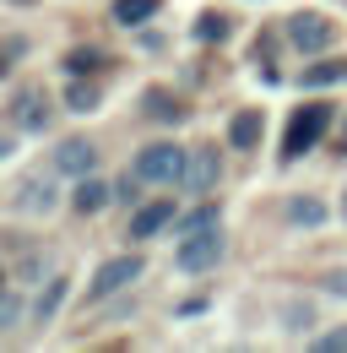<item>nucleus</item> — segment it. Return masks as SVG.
Returning a JSON list of instances; mask_svg holds the SVG:
<instances>
[{"mask_svg":"<svg viewBox=\"0 0 347 353\" xmlns=\"http://www.w3.org/2000/svg\"><path fill=\"white\" fill-rule=\"evenodd\" d=\"M141 277V256H114V261L98 266V277H92V299H103V294H114V288H125Z\"/></svg>","mask_w":347,"mask_h":353,"instance_id":"nucleus-5","label":"nucleus"},{"mask_svg":"<svg viewBox=\"0 0 347 353\" xmlns=\"http://www.w3.org/2000/svg\"><path fill=\"white\" fill-rule=\"evenodd\" d=\"M222 256H228L222 228H212V234H190V239L179 245V266H185V272H207V266H217Z\"/></svg>","mask_w":347,"mask_h":353,"instance_id":"nucleus-3","label":"nucleus"},{"mask_svg":"<svg viewBox=\"0 0 347 353\" xmlns=\"http://www.w3.org/2000/svg\"><path fill=\"white\" fill-rule=\"evenodd\" d=\"M136 179H147V185H174V179H185V147H174V141L141 147V152H136Z\"/></svg>","mask_w":347,"mask_h":353,"instance_id":"nucleus-1","label":"nucleus"},{"mask_svg":"<svg viewBox=\"0 0 347 353\" xmlns=\"http://www.w3.org/2000/svg\"><path fill=\"white\" fill-rule=\"evenodd\" d=\"M141 109H147L152 120H163V125H179V120H185V103H179L174 92H163V88L147 92V98H141Z\"/></svg>","mask_w":347,"mask_h":353,"instance_id":"nucleus-12","label":"nucleus"},{"mask_svg":"<svg viewBox=\"0 0 347 353\" xmlns=\"http://www.w3.org/2000/svg\"><path fill=\"white\" fill-rule=\"evenodd\" d=\"M326 288H331V294H347V266H342V272H331V277H326Z\"/></svg>","mask_w":347,"mask_h":353,"instance_id":"nucleus-25","label":"nucleus"},{"mask_svg":"<svg viewBox=\"0 0 347 353\" xmlns=\"http://www.w3.org/2000/svg\"><path fill=\"white\" fill-rule=\"evenodd\" d=\"M17 321H22V299H17V294H6V288H0V332H11V326H17Z\"/></svg>","mask_w":347,"mask_h":353,"instance_id":"nucleus-21","label":"nucleus"},{"mask_svg":"<svg viewBox=\"0 0 347 353\" xmlns=\"http://www.w3.org/2000/svg\"><path fill=\"white\" fill-rule=\"evenodd\" d=\"M60 294H65V277H54V283H49V294L39 299V321H49V315H54V305H60Z\"/></svg>","mask_w":347,"mask_h":353,"instance_id":"nucleus-22","label":"nucleus"},{"mask_svg":"<svg viewBox=\"0 0 347 353\" xmlns=\"http://www.w3.org/2000/svg\"><path fill=\"white\" fill-rule=\"evenodd\" d=\"M54 169H60V174H71V179L92 174V169H98V147L82 141V136H76V141H60V147H54Z\"/></svg>","mask_w":347,"mask_h":353,"instance_id":"nucleus-6","label":"nucleus"},{"mask_svg":"<svg viewBox=\"0 0 347 353\" xmlns=\"http://www.w3.org/2000/svg\"><path fill=\"white\" fill-rule=\"evenodd\" d=\"M217 223H222V218H217V207H201V212H190V218L179 223V239H190V234H212Z\"/></svg>","mask_w":347,"mask_h":353,"instance_id":"nucleus-17","label":"nucleus"},{"mask_svg":"<svg viewBox=\"0 0 347 353\" xmlns=\"http://www.w3.org/2000/svg\"><path fill=\"white\" fill-rule=\"evenodd\" d=\"M11 120H17L22 131H43V125H49V98H43V88L17 92V98H11Z\"/></svg>","mask_w":347,"mask_h":353,"instance_id":"nucleus-7","label":"nucleus"},{"mask_svg":"<svg viewBox=\"0 0 347 353\" xmlns=\"http://www.w3.org/2000/svg\"><path fill=\"white\" fill-rule=\"evenodd\" d=\"M0 288H6V272H0Z\"/></svg>","mask_w":347,"mask_h":353,"instance_id":"nucleus-28","label":"nucleus"},{"mask_svg":"<svg viewBox=\"0 0 347 353\" xmlns=\"http://www.w3.org/2000/svg\"><path fill=\"white\" fill-rule=\"evenodd\" d=\"M331 33H337V28H331L326 17H315V11H299V17L288 22V39H293V44H299L304 54H315V49H326V44H331Z\"/></svg>","mask_w":347,"mask_h":353,"instance_id":"nucleus-4","label":"nucleus"},{"mask_svg":"<svg viewBox=\"0 0 347 353\" xmlns=\"http://www.w3.org/2000/svg\"><path fill=\"white\" fill-rule=\"evenodd\" d=\"M17 207H28V212H54V179L49 174H28L22 179V190H17Z\"/></svg>","mask_w":347,"mask_h":353,"instance_id":"nucleus-9","label":"nucleus"},{"mask_svg":"<svg viewBox=\"0 0 347 353\" xmlns=\"http://www.w3.org/2000/svg\"><path fill=\"white\" fill-rule=\"evenodd\" d=\"M342 158H347V131H342Z\"/></svg>","mask_w":347,"mask_h":353,"instance_id":"nucleus-27","label":"nucleus"},{"mask_svg":"<svg viewBox=\"0 0 347 353\" xmlns=\"http://www.w3.org/2000/svg\"><path fill=\"white\" fill-rule=\"evenodd\" d=\"M169 218H174L169 201H152V207H141V212L130 218V239H152L158 228H169Z\"/></svg>","mask_w":347,"mask_h":353,"instance_id":"nucleus-11","label":"nucleus"},{"mask_svg":"<svg viewBox=\"0 0 347 353\" xmlns=\"http://www.w3.org/2000/svg\"><path fill=\"white\" fill-rule=\"evenodd\" d=\"M315 353H347V332H320V337H315Z\"/></svg>","mask_w":347,"mask_h":353,"instance_id":"nucleus-24","label":"nucleus"},{"mask_svg":"<svg viewBox=\"0 0 347 353\" xmlns=\"http://www.w3.org/2000/svg\"><path fill=\"white\" fill-rule=\"evenodd\" d=\"M152 11H158V0H114V22H120V28L152 22Z\"/></svg>","mask_w":347,"mask_h":353,"instance_id":"nucleus-14","label":"nucleus"},{"mask_svg":"<svg viewBox=\"0 0 347 353\" xmlns=\"http://www.w3.org/2000/svg\"><path fill=\"white\" fill-rule=\"evenodd\" d=\"M196 39H207V44H217V39H228V22H222L217 11H207V17L196 22Z\"/></svg>","mask_w":347,"mask_h":353,"instance_id":"nucleus-20","label":"nucleus"},{"mask_svg":"<svg viewBox=\"0 0 347 353\" xmlns=\"http://www.w3.org/2000/svg\"><path fill=\"white\" fill-rule=\"evenodd\" d=\"M260 131H266V120H260V109H239L233 120H228V141L239 147V152H250L260 141Z\"/></svg>","mask_w":347,"mask_h":353,"instance_id":"nucleus-10","label":"nucleus"},{"mask_svg":"<svg viewBox=\"0 0 347 353\" xmlns=\"http://www.w3.org/2000/svg\"><path fill=\"white\" fill-rule=\"evenodd\" d=\"M326 125H331V109L326 103H304L299 114H293V125H288V136H282V158H304L326 136Z\"/></svg>","mask_w":347,"mask_h":353,"instance_id":"nucleus-2","label":"nucleus"},{"mask_svg":"<svg viewBox=\"0 0 347 353\" xmlns=\"http://www.w3.org/2000/svg\"><path fill=\"white\" fill-rule=\"evenodd\" d=\"M65 109H71V114H92V109H98V82H76V88H65Z\"/></svg>","mask_w":347,"mask_h":353,"instance_id":"nucleus-16","label":"nucleus"},{"mask_svg":"<svg viewBox=\"0 0 347 353\" xmlns=\"http://www.w3.org/2000/svg\"><path fill=\"white\" fill-rule=\"evenodd\" d=\"M22 54H28V39H17V33L0 39V77H11V71L22 65Z\"/></svg>","mask_w":347,"mask_h":353,"instance_id":"nucleus-19","label":"nucleus"},{"mask_svg":"<svg viewBox=\"0 0 347 353\" xmlns=\"http://www.w3.org/2000/svg\"><path fill=\"white\" fill-rule=\"evenodd\" d=\"M288 223H299V228L326 223V201H320V196H293V201H288Z\"/></svg>","mask_w":347,"mask_h":353,"instance_id":"nucleus-13","label":"nucleus"},{"mask_svg":"<svg viewBox=\"0 0 347 353\" xmlns=\"http://www.w3.org/2000/svg\"><path fill=\"white\" fill-rule=\"evenodd\" d=\"M109 201H114V196H109V185L82 174V185H76V212H98V207H109Z\"/></svg>","mask_w":347,"mask_h":353,"instance_id":"nucleus-15","label":"nucleus"},{"mask_svg":"<svg viewBox=\"0 0 347 353\" xmlns=\"http://www.w3.org/2000/svg\"><path fill=\"white\" fill-rule=\"evenodd\" d=\"M98 65H103L98 49H71V54H65V71H71V77H92Z\"/></svg>","mask_w":347,"mask_h":353,"instance_id":"nucleus-18","label":"nucleus"},{"mask_svg":"<svg viewBox=\"0 0 347 353\" xmlns=\"http://www.w3.org/2000/svg\"><path fill=\"white\" fill-rule=\"evenodd\" d=\"M337 77H342V65H331V60H326V65H315V71H309L304 82H309V88H331Z\"/></svg>","mask_w":347,"mask_h":353,"instance_id":"nucleus-23","label":"nucleus"},{"mask_svg":"<svg viewBox=\"0 0 347 353\" xmlns=\"http://www.w3.org/2000/svg\"><path fill=\"white\" fill-rule=\"evenodd\" d=\"M222 174V158H217L212 147H196V158H185V185L196 190V196H207Z\"/></svg>","mask_w":347,"mask_h":353,"instance_id":"nucleus-8","label":"nucleus"},{"mask_svg":"<svg viewBox=\"0 0 347 353\" xmlns=\"http://www.w3.org/2000/svg\"><path fill=\"white\" fill-rule=\"evenodd\" d=\"M6 152H11V141H6V136H0V158H6Z\"/></svg>","mask_w":347,"mask_h":353,"instance_id":"nucleus-26","label":"nucleus"}]
</instances>
